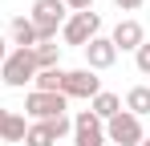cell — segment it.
<instances>
[{"mask_svg": "<svg viewBox=\"0 0 150 146\" xmlns=\"http://www.w3.org/2000/svg\"><path fill=\"white\" fill-rule=\"evenodd\" d=\"M0 77H4V85L25 89L28 81L37 77V57H33V49H12V53L4 57V65H0Z\"/></svg>", "mask_w": 150, "mask_h": 146, "instance_id": "cell-1", "label": "cell"}, {"mask_svg": "<svg viewBox=\"0 0 150 146\" xmlns=\"http://www.w3.org/2000/svg\"><path fill=\"white\" fill-rule=\"evenodd\" d=\"M65 12H69V8H65L61 0H37V4H33V12H28V21H33V28H37V37H41V41H53V37H57V28L69 21Z\"/></svg>", "mask_w": 150, "mask_h": 146, "instance_id": "cell-2", "label": "cell"}, {"mask_svg": "<svg viewBox=\"0 0 150 146\" xmlns=\"http://www.w3.org/2000/svg\"><path fill=\"white\" fill-rule=\"evenodd\" d=\"M61 37H65V45H77V49H85L93 37H101V16L89 8V12H73L69 21L61 24Z\"/></svg>", "mask_w": 150, "mask_h": 146, "instance_id": "cell-3", "label": "cell"}, {"mask_svg": "<svg viewBox=\"0 0 150 146\" xmlns=\"http://www.w3.org/2000/svg\"><path fill=\"white\" fill-rule=\"evenodd\" d=\"M65 110H69V97L65 94H37V89H33V94L25 97V114L33 122H53V118H61Z\"/></svg>", "mask_w": 150, "mask_h": 146, "instance_id": "cell-4", "label": "cell"}, {"mask_svg": "<svg viewBox=\"0 0 150 146\" xmlns=\"http://www.w3.org/2000/svg\"><path fill=\"white\" fill-rule=\"evenodd\" d=\"M146 138L142 134V118H134V114H118V118H110L105 122V142H114V146H138Z\"/></svg>", "mask_w": 150, "mask_h": 146, "instance_id": "cell-5", "label": "cell"}, {"mask_svg": "<svg viewBox=\"0 0 150 146\" xmlns=\"http://www.w3.org/2000/svg\"><path fill=\"white\" fill-rule=\"evenodd\" d=\"M61 94L65 97H85V101H93L101 94V77L93 69H65V81H61Z\"/></svg>", "mask_w": 150, "mask_h": 146, "instance_id": "cell-6", "label": "cell"}, {"mask_svg": "<svg viewBox=\"0 0 150 146\" xmlns=\"http://www.w3.org/2000/svg\"><path fill=\"white\" fill-rule=\"evenodd\" d=\"M73 142L77 146H105V122L93 118L89 110H81L73 118Z\"/></svg>", "mask_w": 150, "mask_h": 146, "instance_id": "cell-7", "label": "cell"}, {"mask_svg": "<svg viewBox=\"0 0 150 146\" xmlns=\"http://www.w3.org/2000/svg\"><path fill=\"white\" fill-rule=\"evenodd\" d=\"M110 41H114V49H118V53H138V45L146 41V33H142V24H138V21H130V16H126V21L114 24Z\"/></svg>", "mask_w": 150, "mask_h": 146, "instance_id": "cell-8", "label": "cell"}, {"mask_svg": "<svg viewBox=\"0 0 150 146\" xmlns=\"http://www.w3.org/2000/svg\"><path fill=\"white\" fill-rule=\"evenodd\" d=\"M114 61H118V49H114L110 37H93V41L85 45V69L98 73V69H110Z\"/></svg>", "mask_w": 150, "mask_h": 146, "instance_id": "cell-9", "label": "cell"}, {"mask_svg": "<svg viewBox=\"0 0 150 146\" xmlns=\"http://www.w3.org/2000/svg\"><path fill=\"white\" fill-rule=\"evenodd\" d=\"M25 134H28V122L25 114H12V110H0V138L12 146H25Z\"/></svg>", "mask_w": 150, "mask_h": 146, "instance_id": "cell-10", "label": "cell"}, {"mask_svg": "<svg viewBox=\"0 0 150 146\" xmlns=\"http://www.w3.org/2000/svg\"><path fill=\"white\" fill-rule=\"evenodd\" d=\"M8 37H12L16 49H37V45H41V37H37V28H33L28 16H16V21L8 24Z\"/></svg>", "mask_w": 150, "mask_h": 146, "instance_id": "cell-11", "label": "cell"}, {"mask_svg": "<svg viewBox=\"0 0 150 146\" xmlns=\"http://www.w3.org/2000/svg\"><path fill=\"white\" fill-rule=\"evenodd\" d=\"M89 114H93V118H101V122L118 118V114H122V97H118V94H110V89H101V94L89 101Z\"/></svg>", "mask_w": 150, "mask_h": 146, "instance_id": "cell-12", "label": "cell"}, {"mask_svg": "<svg viewBox=\"0 0 150 146\" xmlns=\"http://www.w3.org/2000/svg\"><path fill=\"white\" fill-rule=\"evenodd\" d=\"M61 81H65V69L61 65L57 69H37V77H33L37 94H61Z\"/></svg>", "mask_w": 150, "mask_h": 146, "instance_id": "cell-13", "label": "cell"}, {"mask_svg": "<svg viewBox=\"0 0 150 146\" xmlns=\"http://www.w3.org/2000/svg\"><path fill=\"white\" fill-rule=\"evenodd\" d=\"M126 114H134V118L150 114V85H134L126 94Z\"/></svg>", "mask_w": 150, "mask_h": 146, "instance_id": "cell-14", "label": "cell"}, {"mask_svg": "<svg viewBox=\"0 0 150 146\" xmlns=\"http://www.w3.org/2000/svg\"><path fill=\"white\" fill-rule=\"evenodd\" d=\"M33 57H37V69H57V65H61V45L41 41V45L33 49Z\"/></svg>", "mask_w": 150, "mask_h": 146, "instance_id": "cell-15", "label": "cell"}, {"mask_svg": "<svg viewBox=\"0 0 150 146\" xmlns=\"http://www.w3.org/2000/svg\"><path fill=\"white\" fill-rule=\"evenodd\" d=\"M25 146H53V134H49V126H45V122H28Z\"/></svg>", "mask_w": 150, "mask_h": 146, "instance_id": "cell-16", "label": "cell"}, {"mask_svg": "<svg viewBox=\"0 0 150 146\" xmlns=\"http://www.w3.org/2000/svg\"><path fill=\"white\" fill-rule=\"evenodd\" d=\"M45 126H49L53 142H57V138H65V134H73V118H69V114H61V118H53V122H45Z\"/></svg>", "mask_w": 150, "mask_h": 146, "instance_id": "cell-17", "label": "cell"}, {"mask_svg": "<svg viewBox=\"0 0 150 146\" xmlns=\"http://www.w3.org/2000/svg\"><path fill=\"white\" fill-rule=\"evenodd\" d=\"M134 65H138V73H146V77H150V41H142V45H138Z\"/></svg>", "mask_w": 150, "mask_h": 146, "instance_id": "cell-18", "label": "cell"}, {"mask_svg": "<svg viewBox=\"0 0 150 146\" xmlns=\"http://www.w3.org/2000/svg\"><path fill=\"white\" fill-rule=\"evenodd\" d=\"M65 8H73V12H89L93 8V0H61Z\"/></svg>", "mask_w": 150, "mask_h": 146, "instance_id": "cell-19", "label": "cell"}, {"mask_svg": "<svg viewBox=\"0 0 150 146\" xmlns=\"http://www.w3.org/2000/svg\"><path fill=\"white\" fill-rule=\"evenodd\" d=\"M114 4H118V8H122V12H134V8H142V4H146V0H114Z\"/></svg>", "mask_w": 150, "mask_h": 146, "instance_id": "cell-20", "label": "cell"}, {"mask_svg": "<svg viewBox=\"0 0 150 146\" xmlns=\"http://www.w3.org/2000/svg\"><path fill=\"white\" fill-rule=\"evenodd\" d=\"M4 57H8V41L0 37V65H4Z\"/></svg>", "mask_w": 150, "mask_h": 146, "instance_id": "cell-21", "label": "cell"}, {"mask_svg": "<svg viewBox=\"0 0 150 146\" xmlns=\"http://www.w3.org/2000/svg\"><path fill=\"white\" fill-rule=\"evenodd\" d=\"M138 146H150V134H146V138H142V142H138Z\"/></svg>", "mask_w": 150, "mask_h": 146, "instance_id": "cell-22", "label": "cell"}]
</instances>
